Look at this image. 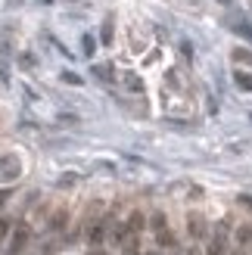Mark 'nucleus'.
I'll return each mask as SVG.
<instances>
[{"label":"nucleus","mask_w":252,"mask_h":255,"mask_svg":"<svg viewBox=\"0 0 252 255\" xmlns=\"http://www.w3.org/2000/svg\"><path fill=\"white\" fill-rule=\"evenodd\" d=\"M19 174H22V165H19L16 156H3V159H0V184L16 181Z\"/></svg>","instance_id":"f257e3e1"},{"label":"nucleus","mask_w":252,"mask_h":255,"mask_svg":"<svg viewBox=\"0 0 252 255\" xmlns=\"http://www.w3.org/2000/svg\"><path fill=\"white\" fill-rule=\"evenodd\" d=\"M25 243H28V227H16L12 231V240H9V255H19L22 249H25Z\"/></svg>","instance_id":"f03ea898"},{"label":"nucleus","mask_w":252,"mask_h":255,"mask_svg":"<svg viewBox=\"0 0 252 255\" xmlns=\"http://www.w3.org/2000/svg\"><path fill=\"white\" fill-rule=\"evenodd\" d=\"M187 231H190L193 240L203 237V234H206V221H203V215H190V218H187Z\"/></svg>","instance_id":"7ed1b4c3"},{"label":"nucleus","mask_w":252,"mask_h":255,"mask_svg":"<svg viewBox=\"0 0 252 255\" xmlns=\"http://www.w3.org/2000/svg\"><path fill=\"white\" fill-rule=\"evenodd\" d=\"M231 28L237 31V34H240V37H246V41H252V22L249 19H231Z\"/></svg>","instance_id":"20e7f679"},{"label":"nucleus","mask_w":252,"mask_h":255,"mask_svg":"<svg viewBox=\"0 0 252 255\" xmlns=\"http://www.w3.org/2000/svg\"><path fill=\"white\" fill-rule=\"evenodd\" d=\"M234 81H237V87H243V91H252V75L237 72V75H234Z\"/></svg>","instance_id":"39448f33"},{"label":"nucleus","mask_w":252,"mask_h":255,"mask_svg":"<svg viewBox=\"0 0 252 255\" xmlns=\"http://www.w3.org/2000/svg\"><path fill=\"white\" fill-rule=\"evenodd\" d=\"M156 234H159V243L165 246V249H174V237H171L168 227H162V231H156Z\"/></svg>","instance_id":"423d86ee"},{"label":"nucleus","mask_w":252,"mask_h":255,"mask_svg":"<svg viewBox=\"0 0 252 255\" xmlns=\"http://www.w3.org/2000/svg\"><path fill=\"white\" fill-rule=\"evenodd\" d=\"M209 255H224V237L218 234L215 240H212V246H209Z\"/></svg>","instance_id":"0eeeda50"},{"label":"nucleus","mask_w":252,"mask_h":255,"mask_svg":"<svg viewBox=\"0 0 252 255\" xmlns=\"http://www.w3.org/2000/svg\"><path fill=\"white\" fill-rule=\"evenodd\" d=\"M125 84H128L131 91H140V87H143V84H140V78H137V75H125Z\"/></svg>","instance_id":"6e6552de"},{"label":"nucleus","mask_w":252,"mask_h":255,"mask_svg":"<svg viewBox=\"0 0 252 255\" xmlns=\"http://www.w3.org/2000/svg\"><path fill=\"white\" fill-rule=\"evenodd\" d=\"M109 41H112V19L103 22V44H109Z\"/></svg>","instance_id":"1a4fd4ad"},{"label":"nucleus","mask_w":252,"mask_h":255,"mask_svg":"<svg viewBox=\"0 0 252 255\" xmlns=\"http://www.w3.org/2000/svg\"><path fill=\"white\" fill-rule=\"evenodd\" d=\"M153 227H156V231H162V227H165V218H162V215H153Z\"/></svg>","instance_id":"9d476101"},{"label":"nucleus","mask_w":252,"mask_h":255,"mask_svg":"<svg viewBox=\"0 0 252 255\" xmlns=\"http://www.w3.org/2000/svg\"><path fill=\"white\" fill-rule=\"evenodd\" d=\"M234 56H237V59H243V62H252V56L246 53V50H237V53H234Z\"/></svg>","instance_id":"9b49d317"},{"label":"nucleus","mask_w":252,"mask_h":255,"mask_svg":"<svg viewBox=\"0 0 252 255\" xmlns=\"http://www.w3.org/2000/svg\"><path fill=\"white\" fill-rule=\"evenodd\" d=\"M94 47H97V44L91 41V34H87V37H84V50H87V53H94Z\"/></svg>","instance_id":"f8f14e48"},{"label":"nucleus","mask_w":252,"mask_h":255,"mask_svg":"<svg viewBox=\"0 0 252 255\" xmlns=\"http://www.w3.org/2000/svg\"><path fill=\"white\" fill-rule=\"evenodd\" d=\"M221 3H228V0H221Z\"/></svg>","instance_id":"ddd939ff"}]
</instances>
